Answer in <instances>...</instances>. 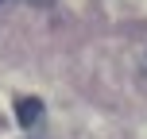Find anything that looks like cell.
<instances>
[{"label":"cell","mask_w":147,"mask_h":139,"mask_svg":"<svg viewBox=\"0 0 147 139\" xmlns=\"http://www.w3.org/2000/svg\"><path fill=\"white\" fill-rule=\"evenodd\" d=\"M43 116H47V104L39 101V97H20V101H16V120H20V128H27L31 135L43 124Z\"/></svg>","instance_id":"6da1fadb"},{"label":"cell","mask_w":147,"mask_h":139,"mask_svg":"<svg viewBox=\"0 0 147 139\" xmlns=\"http://www.w3.org/2000/svg\"><path fill=\"white\" fill-rule=\"evenodd\" d=\"M27 139H43V135H27Z\"/></svg>","instance_id":"7a4b0ae2"}]
</instances>
